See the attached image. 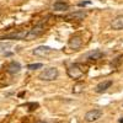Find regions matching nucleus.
I'll return each instance as SVG.
<instances>
[{"label":"nucleus","instance_id":"obj_19","mask_svg":"<svg viewBox=\"0 0 123 123\" xmlns=\"http://www.w3.org/2000/svg\"><path fill=\"white\" fill-rule=\"evenodd\" d=\"M123 122V117H122V119H119V123H122Z\"/></svg>","mask_w":123,"mask_h":123},{"label":"nucleus","instance_id":"obj_14","mask_svg":"<svg viewBox=\"0 0 123 123\" xmlns=\"http://www.w3.org/2000/svg\"><path fill=\"white\" fill-rule=\"evenodd\" d=\"M11 47H12L11 42H0V54H6Z\"/></svg>","mask_w":123,"mask_h":123},{"label":"nucleus","instance_id":"obj_8","mask_svg":"<svg viewBox=\"0 0 123 123\" xmlns=\"http://www.w3.org/2000/svg\"><path fill=\"white\" fill-rule=\"evenodd\" d=\"M26 35H27V31H18V32H15V33H9L6 36H3L1 39H25L26 38Z\"/></svg>","mask_w":123,"mask_h":123},{"label":"nucleus","instance_id":"obj_9","mask_svg":"<svg viewBox=\"0 0 123 123\" xmlns=\"http://www.w3.org/2000/svg\"><path fill=\"white\" fill-rule=\"evenodd\" d=\"M112 85V80H105V81H101V83H98L95 87V92H97V94H102V92L107 91Z\"/></svg>","mask_w":123,"mask_h":123},{"label":"nucleus","instance_id":"obj_4","mask_svg":"<svg viewBox=\"0 0 123 123\" xmlns=\"http://www.w3.org/2000/svg\"><path fill=\"white\" fill-rule=\"evenodd\" d=\"M101 116H102V111L98 108H94V110H90L89 112H86L85 121L86 122H95L98 118H101Z\"/></svg>","mask_w":123,"mask_h":123},{"label":"nucleus","instance_id":"obj_6","mask_svg":"<svg viewBox=\"0 0 123 123\" xmlns=\"http://www.w3.org/2000/svg\"><path fill=\"white\" fill-rule=\"evenodd\" d=\"M52 52V48L48 46H38L33 49V54L38 55V57H46Z\"/></svg>","mask_w":123,"mask_h":123},{"label":"nucleus","instance_id":"obj_3","mask_svg":"<svg viewBox=\"0 0 123 123\" xmlns=\"http://www.w3.org/2000/svg\"><path fill=\"white\" fill-rule=\"evenodd\" d=\"M44 32V27L42 25H39V26H36L33 28H31L27 31V35H26V41H31V39H35L37 37H39L41 35H42Z\"/></svg>","mask_w":123,"mask_h":123},{"label":"nucleus","instance_id":"obj_16","mask_svg":"<svg viewBox=\"0 0 123 123\" xmlns=\"http://www.w3.org/2000/svg\"><path fill=\"white\" fill-rule=\"evenodd\" d=\"M43 65L41 64V63H36V64H28L27 65V69L28 70H36V69H39V68H42Z\"/></svg>","mask_w":123,"mask_h":123},{"label":"nucleus","instance_id":"obj_11","mask_svg":"<svg viewBox=\"0 0 123 123\" xmlns=\"http://www.w3.org/2000/svg\"><path fill=\"white\" fill-rule=\"evenodd\" d=\"M111 27L116 30V31H119V30H123V15H119L117 17H115L111 22Z\"/></svg>","mask_w":123,"mask_h":123},{"label":"nucleus","instance_id":"obj_10","mask_svg":"<svg viewBox=\"0 0 123 123\" xmlns=\"http://www.w3.org/2000/svg\"><path fill=\"white\" fill-rule=\"evenodd\" d=\"M81 46H83V39H81L80 36H74L69 39V47L73 49H79Z\"/></svg>","mask_w":123,"mask_h":123},{"label":"nucleus","instance_id":"obj_2","mask_svg":"<svg viewBox=\"0 0 123 123\" xmlns=\"http://www.w3.org/2000/svg\"><path fill=\"white\" fill-rule=\"evenodd\" d=\"M67 73L70 78H73V79H80L84 75V69L80 64H73V65H70L68 68Z\"/></svg>","mask_w":123,"mask_h":123},{"label":"nucleus","instance_id":"obj_12","mask_svg":"<svg viewBox=\"0 0 123 123\" xmlns=\"http://www.w3.org/2000/svg\"><path fill=\"white\" fill-rule=\"evenodd\" d=\"M69 9V4L65 1H62V0H57L53 4V10L54 11H64V10Z\"/></svg>","mask_w":123,"mask_h":123},{"label":"nucleus","instance_id":"obj_15","mask_svg":"<svg viewBox=\"0 0 123 123\" xmlns=\"http://www.w3.org/2000/svg\"><path fill=\"white\" fill-rule=\"evenodd\" d=\"M84 87H85V84L84 83H81V81H80V83H76L73 86V92H74V94H80Z\"/></svg>","mask_w":123,"mask_h":123},{"label":"nucleus","instance_id":"obj_18","mask_svg":"<svg viewBox=\"0 0 123 123\" xmlns=\"http://www.w3.org/2000/svg\"><path fill=\"white\" fill-rule=\"evenodd\" d=\"M36 123H47V122H44V121H39V122H36Z\"/></svg>","mask_w":123,"mask_h":123},{"label":"nucleus","instance_id":"obj_13","mask_svg":"<svg viewBox=\"0 0 123 123\" xmlns=\"http://www.w3.org/2000/svg\"><path fill=\"white\" fill-rule=\"evenodd\" d=\"M20 70H21V65H20V63H17V62H11V63L7 65V71L10 74H17Z\"/></svg>","mask_w":123,"mask_h":123},{"label":"nucleus","instance_id":"obj_1","mask_svg":"<svg viewBox=\"0 0 123 123\" xmlns=\"http://www.w3.org/2000/svg\"><path fill=\"white\" fill-rule=\"evenodd\" d=\"M58 75H59V71L57 68H47L39 74L38 78L43 81H53L58 78Z\"/></svg>","mask_w":123,"mask_h":123},{"label":"nucleus","instance_id":"obj_17","mask_svg":"<svg viewBox=\"0 0 123 123\" xmlns=\"http://www.w3.org/2000/svg\"><path fill=\"white\" fill-rule=\"evenodd\" d=\"M91 4V1H90V0H87V1H81V3H79L78 5L79 6H86V5H90Z\"/></svg>","mask_w":123,"mask_h":123},{"label":"nucleus","instance_id":"obj_7","mask_svg":"<svg viewBox=\"0 0 123 123\" xmlns=\"http://www.w3.org/2000/svg\"><path fill=\"white\" fill-rule=\"evenodd\" d=\"M86 17V12L83 11V10H79V11H74V12H70L65 16L67 20H75V21H81Z\"/></svg>","mask_w":123,"mask_h":123},{"label":"nucleus","instance_id":"obj_5","mask_svg":"<svg viewBox=\"0 0 123 123\" xmlns=\"http://www.w3.org/2000/svg\"><path fill=\"white\" fill-rule=\"evenodd\" d=\"M102 57H104V52H101L100 49H94V50H90V52H87L83 59L85 60H98L101 59Z\"/></svg>","mask_w":123,"mask_h":123}]
</instances>
